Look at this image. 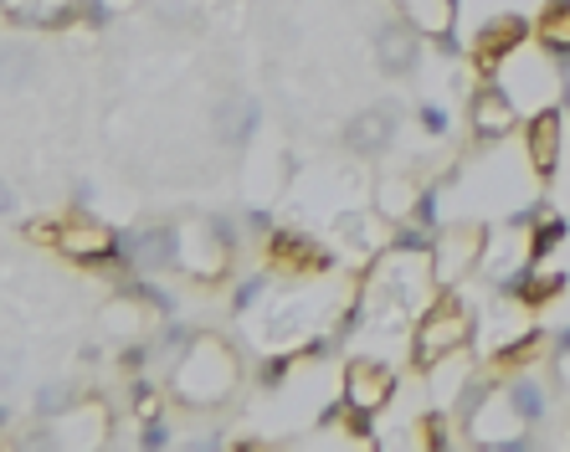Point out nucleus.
Returning <instances> with one entry per match:
<instances>
[{
	"instance_id": "obj_4",
	"label": "nucleus",
	"mask_w": 570,
	"mask_h": 452,
	"mask_svg": "<svg viewBox=\"0 0 570 452\" xmlns=\"http://www.w3.org/2000/svg\"><path fill=\"white\" fill-rule=\"evenodd\" d=\"M483 247H489V226H442V242L432 247L438 288H452L458 278H468V273L489 257Z\"/></svg>"
},
{
	"instance_id": "obj_5",
	"label": "nucleus",
	"mask_w": 570,
	"mask_h": 452,
	"mask_svg": "<svg viewBox=\"0 0 570 452\" xmlns=\"http://www.w3.org/2000/svg\"><path fill=\"white\" fill-rule=\"evenodd\" d=\"M175 263L186 267V273H196L200 283H212V278H222L226 263H232V242H226L212 222L180 226V232H175Z\"/></svg>"
},
{
	"instance_id": "obj_12",
	"label": "nucleus",
	"mask_w": 570,
	"mask_h": 452,
	"mask_svg": "<svg viewBox=\"0 0 570 452\" xmlns=\"http://www.w3.org/2000/svg\"><path fill=\"white\" fill-rule=\"evenodd\" d=\"M396 139V108H365V114H355L345 129V145L355 149V155H381L385 145Z\"/></svg>"
},
{
	"instance_id": "obj_7",
	"label": "nucleus",
	"mask_w": 570,
	"mask_h": 452,
	"mask_svg": "<svg viewBox=\"0 0 570 452\" xmlns=\"http://www.w3.org/2000/svg\"><path fill=\"white\" fill-rule=\"evenodd\" d=\"M560 149H566V108L560 104H544L534 108L530 119H524V160L540 180L560 170Z\"/></svg>"
},
{
	"instance_id": "obj_1",
	"label": "nucleus",
	"mask_w": 570,
	"mask_h": 452,
	"mask_svg": "<svg viewBox=\"0 0 570 452\" xmlns=\"http://www.w3.org/2000/svg\"><path fill=\"white\" fill-rule=\"evenodd\" d=\"M468 340H473V314H468V304L452 288H438L432 304L416 314L412 365L416 371H432V365H442L448 355H463Z\"/></svg>"
},
{
	"instance_id": "obj_8",
	"label": "nucleus",
	"mask_w": 570,
	"mask_h": 452,
	"mask_svg": "<svg viewBox=\"0 0 570 452\" xmlns=\"http://www.w3.org/2000/svg\"><path fill=\"white\" fill-rule=\"evenodd\" d=\"M473 134L478 145H499V139H509V134L519 129V104L509 98V88L499 78H483L473 94Z\"/></svg>"
},
{
	"instance_id": "obj_23",
	"label": "nucleus",
	"mask_w": 570,
	"mask_h": 452,
	"mask_svg": "<svg viewBox=\"0 0 570 452\" xmlns=\"http://www.w3.org/2000/svg\"><path fill=\"white\" fill-rule=\"evenodd\" d=\"M0 422H6V412H0Z\"/></svg>"
},
{
	"instance_id": "obj_21",
	"label": "nucleus",
	"mask_w": 570,
	"mask_h": 452,
	"mask_svg": "<svg viewBox=\"0 0 570 452\" xmlns=\"http://www.w3.org/2000/svg\"><path fill=\"white\" fill-rule=\"evenodd\" d=\"M556 355H570V324L566 330H556Z\"/></svg>"
},
{
	"instance_id": "obj_20",
	"label": "nucleus",
	"mask_w": 570,
	"mask_h": 452,
	"mask_svg": "<svg viewBox=\"0 0 570 452\" xmlns=\"http://www.w3.org/2000/svg\"><path fill=\"white\" fill-rule=\"evenodd\" d=\"M416 119H422V129L432 134V139H442V134L452 129V119H448V108H442V104H422V108H416Z\"/></svg>"
},
{
	"instance_id": "obj_11",
	"label": "nucleus",
	"mask_w": 570,
	"mask_h": 452,
	"mask_svg": "<svg viewBox=\"0 0 570 452\" xmlns=\"http://www.w3.org/2000/svg\"><path fill=\"white\" fill-rule=\"evenodd\" d=\"M267 263L283 267V273H324L334 257L314 237H304V232H273L267 237Z\"/></svg>"
},
{
	"instance_id": "obj_9",
	"label": "nucleus",
	"mask_w": 570,
	"mask_h": 452,
	"mask_svg": "<svg viewBox=\"0 0 570 452\" xmlns=\"http://www.w3.org/2000/svg\"><path fill=\"white\" fill-rule=\"evenodd\" d=\"M57 253L78 257V263H104V257L119 253V237L104 222H94V216H67L57 226Z\"/></svg>"
},
{
	"instance_id": "obj_19",
	"label": "nucleus",
	"mask_w": 570,
	"mask_h": 452,
	"mask_svg": "<svg viewBox=\"0 0 570 452\" xmlns=\"http://www.w3.org/2000/svg\"><path fill=\"white\" fill-rule=\"evenodd\" d=\"M37 72V57L27 47H0V88L16 94V88H27V78Z\"/></svg>"
},
{
	"instance_id": "obj_3",
	"label": "nucleus",
	"mask_w": 570,
	"mask_h": 452,
	"mask_svg": "<svg viewBox=\"0 0 570 452\" xmlns=\"http://www.w3.org/2000/svg\"><path fill=\"white\" fill-rule=\"evenodd\" d=\"M340 396H345L350 412L381 416L385 406H391V396H396V371H391L385 360H375V355L345 360V386H340Z\"/></svg>"
},
{
	"instance_id": "obj_10",
	"label": "nucleus",
	"mask_w": 570,
	"mask_h": 452,
	"mask_svg": "<svg viewBox=\"0 0 570 452\" xmlns=\"http://www.w3.org/2000/svg\"><path fill=\"white\" fill-rule=\"evenodd\" d=\"M375 62H381L385 78H406L422 62V31L401 16V21H385L381 37H375Z\"/></svg>"
},
{
	"instance_id": "obj_15",
	"label": "nucleus",
	"mask_w": 570,
	"mask_h": 452,
	"mask_svg": "<svg viewBox=\"0 0 570 452\" xmlns=\"http://www.w3.org/2000/svg\"><path fill=\"white\" fill-rule=\"evenodd\" d=\"M534 41H540V52L550 57H566L570 52V0H550L534 21Z\"/></svg>"
},
{
	"instance_id": "obj_14",
	"label": "nucleus",
	"mask_w": 570,
	"mask_h": 452,
	"mask_svg": "<svg viewBox=\"0 0 570 452\" xmlns=\"http://www.w3.org/2000/svg\"><path fill=\"white\" fill-rule=\"evenodd\" d=\"M401 16L422 37H448L452 21H458V0H401Z\"/></svg>"
},
{
	"instance_id": "obj_22",
	"label": "nucleus",
	"mask_w": 570,
	"mask_h": 452,
	"mask_svg": "<svg viewBox=\"0 0 570 452\" xmlns=\"http://www.w3.org/2000/svg\"><path fill=\"white\" fill-rule=\"evenodd\" d=\"M11 212V186H6V180H0V216Z\"/></svg>"
},
{
	"instance_id": "obj_18",
	"label": "nucleus",
	"mask_w": 570,
	"mask_h": 452,
	"mask_svg": "<svg viewBox=\"0 0 570 452\" xmlns=\"http://www.w3.org/2000/svg\"><path fill=\"white\" fill-rule=\"evenodd\" d=\"M566 237H570L566 216H540V222H534V232H530V253H524V257H530V263H544V257L556 253Z\"/></svg>"
},
{
	"instance_id": "obj_2",
	"label": "nucleus",
	"mask_w": 570,
	"mask_h": 452,
	"mask_svg": "<svg viewBox=\"0 0 570 452\" xmlns=\"http://www.w3.org/2000/svg\"><path fill=\"white\" fill-rule=\"evenodd\" d=\"M232 391H237V355L222 340L200 334L196 345L180 355V365H175V396L186 406H216Z\"/></svg>"
},
{
	"instance_id": "obj_16",
	"label": "nucleus",
	"mask_w": 570,
	"mask_h": 452,
	"mask_svg": "<svg viewBox=\"0 0 570 452\" xmlns=\"http://www.w3.org/2000/svg\"><path fill=\"white\" fill-rule=\"evenodd\" d=\"M257 124H263V108H257V98H226L222 114H216V129H222V139H253Z\"/></svg>"
},
{
	"instance_id": "obj_17",
	"label": "nucleus",
	"mask_w": 570,
	"mask_h": 452,
	"mask_svg": "<svg viewBox=\"0 0 570 452\" xmlns=\"http://www.w3.org/2000/svg\"><path fill=\"white\" fill-rule=\"evenodd\" d=\"M566 288H570V273L566 267H550V257H544V263H530V278H524V298L519 304H550Z\"/></svg>"
},
{
	"instance_id": "obj_13",
	"label": "nucleus",
	"mask_w": 570,
	"mask_h": 452,
	"mask_svg": "<svg viewBox=\"0 0 570 452\" xmlns=\"http://www.w3.org/2000/svg\"><path fill=\"white\" fill-rule=\"evenodd\" d=\"M504 396V406H509V416H514L519 426H540L544 416H550V391L534 381V375H509V386L499 391Z\"/></svg>"
},
{
	"instance_id": "obj_6",
	"label": "nucleus",
	"mask_w": 570,
	"mask_h": 452,
	"mask_svg": "<svg viewBox=\"0 0 570 452\" xmlns=\"http://www.w3.org/2000/svg\"><path fill=\"white\" fill-rule=\"evenodd\" d=\"M530 37H534V27L524 21V16H514V11L489 16V21L478 27V37H473V62H478V72H483V78H499V67H504L509 57H514Z\"/></svg>"
}]
</instances>
